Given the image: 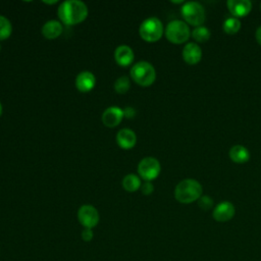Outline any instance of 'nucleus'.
Returning <instances> with one entry per match:
<instances>
[{
  "label": "nucleus",
  "mask_w": 261,
  "mask_h": 261,
  "mask_svg": "<svg viewBox=\"0 0 261 261\" xmlns=\"http://www.w3.org/2000/svg\"><path fill=\"white\" fill-rule=\"evenodd\" d=\"M57 13L61 22L66 25H74L87 18L88 7L83 1L66 0L59 5Z\"/></svg>",
  "instance_id": "nucleus-1"
},
{
  "label": "nucleus",
  "mask_w": 261,
  "mask_h": 261,
  "mask_svg": "<svg viewBox=\"0 0 261 261\" xmlns=\"http://www.w3.org/2000/svg\"><path fill=\"white\" fill-rule=\"evenodd\" d=\"M202 193V185L194 178H185L180 180L174 189L175 199L182 204H190L199 200Z\"/></svg>",
  "instance_id": "nucleus-2"
},
{
  "label": "nucleus",
  "mask_w": 261,
  "mask_h": 261,
  "mask_svg": "<svg viewBox=\"0 0 261 261\" xmlns=\"http://www.w3.org/2000/svg\"><path fill=\"white\" fill-rule=\"evenodd\" d=\"M129 73L133 81L142 87H149L156 80V70L148 61H139L135 63L132 66Z\"/></svg>",
  "instance_id": "nucleus-3"
},
{
  "label": "nucleus",
  "mask_w": 261,
  "mask_h": 261,
  "mask_svg": "<svg viewBox=\"0 0 261 261\" xmlns=\"http://www.w3.org/2000/svg\"><path fill=\"white\" fill-rule=\"evenodd\" d=\"M164 33L166 39L173 44H182L187 42L191 36V31L187 22L179 19L169 21Z\"/></svg>",
  "instance_id": "nucleus-4"
},
{
  "label": "nucleus",
  "mask_w": 261,
  "mask_h": 261,
  "mask_svg": "<svg viewBox=\"0 0 261 261\" xmlns=\"http://www.w3.org/2000/svg\"><path fill=\"white\" fill-rule=\"evenodd\" d=\"M139 34L146 42H157L163 35V24L161 20L155 16L148 17L141 23Z\"/></svg>",
  "instance_id": "nucleus-5"
},
{
  "label": "nucleus",
  "mask_w": 261,
  "mask_h": 261,
  "mask_svg": "<svg viewBox=\"0 0 261 261\" xmlns=\"http://www.w3.org/2000/svg\"><path fill=\"white\" fill-rule=\"evenodd\" d=\"M180 13L186 22L195 27H200L206 18L203 5L196 1L185 2L180 8Z\"/></svg>",
  "instance_id": "nucleus-6"
},
{
  "label": "nucleus",
  "mask_w": 261,
  "mask_h": 261,
  "mask_svg": "<svg viewBox=\"0 0 261 261\" xmlns=\"http://www.w3.org/2000/svg\"><path fill=\"white\" fill-rule=\"evenodd\" d=\"M161 170L159 161L154 157H145L138 164V172L140 177L145 181H151L155 179Z\"/></svg>",
  "instance_id": "nucleus-7"
},
{
  "label": "nucleus",
  "mask_w": 261,
  "mask_h": 261,
  "mask_svg": "<svg viewBox=\"0 0 261 261\" xmlns=\"http://www.w3.org/2000/svg\"><path fill=\"white\" fill-rule=\"evenodd\" d=\"M77 220L84 228H94L100 220L98 210L92 205H83L77 211Z\"/></svg>",
  "instance_id": "nucleus-8"
},
{
  "label": "nucleus",
  "mask_w": 261,
  "mask_h": 261,
  "mask_svg": "<svg viewBox=\"0 0 261 261\" xmlns=\"http://www.w3.org/2000/svg\"><path fill=\"white\" fill-rule=\"evenodd\" d=\"M234 213L236 208L233 204L228 201H223L218 203L214 207L212 211V216L218 222H226L234 216Z\"/></svg>",
  "instance_id": "nucleus-9"
},
{
  "label": "nucleus",
  "mask_w": 261,
  "mask_h": 261,
  "mask_svg": "<svg viewBox=\"0 0 261 261\" xmlns=\"http://www.w3.org/2000/svg\"><path fill=\"white\" fill-rule=\"evenodd\" d=\"M123 117H124L123 109L116 107V106H112V107H108L107 109H105V111L102 114L101 119L105 126L115 127L121 122Z\"/></svg>",
  "instance_id": "nucleus-10"
},
{
  "label": "nucleus",
  "mask_w": 261,
  "mask_h": 261,
  "mask_svg": "<svg viewBox=\"0 0 261 261\" xmlns=\"http://www.w3.org/2000/svg\"><path fill=\"white\" fill-rule=\"evenodd\" d=\"M227 9L233 17H244L252 9V3L249 0H228L226 2Z\"/></svg>",
  "instance_id": "nucleus-11"
},
{
  "label": "nucleus",
  "mask_w": 261,
  "mask_h": 261,
  "mask_svg": "<svg viewBox=\"0 0 261 261\" xmlns=\"http://www.w3.org/2000/svg\"><path fill=\"white\" fill-rule=\"evenodd\" d=\"M96 85V77L93 72L84 70L75 77V88L82 93H88L93 90Z\"/></svg>",
  "instance_id": "nucleus-12"
},
{
  "label": "nucleus",
  "mask_w": 261,
  "mask_h": 261,
  "mask_svg": "<svg viewBox=\"0 0 261 261\" xmlns=\"http://www.w3.org/2000/svg\"><path fill=\"white\" fill-rule=\"evenodd\" d=\"M114 59L118 65L126 67L134 62L135 54L129 46L120 45L114 51Z\"/></svg>",
  "instance_id": "nucleus-13"
},
{
  "label": "nucleus",
  "mask_w": 261,
  "mask_h": 261,
  "mask_svg": "<svg viewBox=\"0 0 261 261\" xmlns=\"http://www.w3.org/2000/svg\"><path fill=\"white\" fill-rule=\"evenodd\" d=\"M117 145L124 150H129L135 147L137 143V136L130 128H122L116 134Z\"/></svg>",
  "instance_id": "nucleus-14"
},
{
  "label": "nucleus",
  "mask_w": 261,
  "mask_h": 261,
  "mask_svg": "<svg viewBox=\"0 0 261 261\" xmlns=\"http://www.w3.org/2000/svg\"><path fill=\"white\" fill-rule=\"evenodd\" d=\"M182 58L188 64H196L202 58V50L200 46L194 42L186 44L182 49Z\"/></svg>",
  "instance_id": "nucleus-15"
},
{
  "label": "nucleus",
  "mask_w": 261,
  "mask_h": 261,
  "mask_svg": "<svg viewBox=\"0 0 261 261\" xmlns=\"http://www.w3.org/2000/svg\"><path fill=\"white\" fill-rule=\"evenodd\" d=\"M62 33V24L60 21L51 19L45 22L42 27V35L48 39V40H53L58 38Z\"/></svg>",
  "instance_id": "nucleus-16"
},
{
  "label": "nucleus",
  "mask_w": 261,
  "mask_h": 261,
  "mask_svg": "<svg viewBox=\"0 0 261 261\" xmlns=\"http://www.w3.org/2000/svg\"><path fill=\"white\" fill-rule=\"evenodd\" d=\"M229 158L239 164L246 163L250 159V152L249 150L243 145H233L228 151Z\"/></svg>",
  "instance_id": "nucleus-17"
},
{
  "label": "nucleus",
  "mask_w": 261,
  "mask_h": 261,
  "mask_svg": "<svg viewBox=\"0 0 261 261\" xmlns=\"http://www.w3.org/2000/svg\"><path fill=\"white\" fill-rule=\"evenodd\" d=\"M141 186H142L141 178L134 173L126 174L122 179V187L127 192H130V193L136 192L139 189H141Z\"/></svg>",
  "instance_id": "nucleus-18"
},
{
  "label": "nucleus",
  "mask_w": 261,
  "mask_h": 261,
  "mask_svg": "<svg viewBox=\"0 0 261 261\" xmlns=\"http://www.w3.org/2000/svg\"><path fill=\"white\" fill-rule=\"evenodd\" d=\"M223 31L228 35L237 34L241 29V21L237 17H228L223 21Z\"/></svg>",
  "instance_id": "nucleus-19"
},
{
  "label": "nucleus",
  "mask_w": 261,
  "mask_h": 261,
  "mask_svg": "<svg viewBox=\"0 0 261 261\" xmlns=\"http://www.w3.org/2000/svg\"><path fill=\"white\" fill-rule=\"evenodd\" d=\"M193 39L196 41V42H199V43H204V42H207L211 36L210 34V31L206 28V27H203V25H200V27H196L192 33H191Z\"/></svg>",
  "instance_id": "nucleus-20"
},
{
  "label": "nucleus",
  "mask_w": 261,
  "mask_h": 261,
  "mask_svg": "<svg viewBox=\"0 0 261 261\" xmlns=\"http://www.w3.org/2000/svg\"><path fill=\"white\" fill-rule=\"evenodd\" d=\"M11 33H12V25L10 20L4 15H0V41L8 39Z\"/></svg>",
  "instance_id": "nucleus-21"
},
{
  "label": "nucleus",
  "mask_w": 261,
  "mask_h": 261,
  "mask_svg": "<svg viewBox=\"0 0 261 261\" xmlns=\"http://www.w3.org/2000/svg\"><path fill=\"white\" fill-rule=\"evenodd\" d=\"M130 88V81L127 76H119L114 83V90L118 94H125Z\"/></svg>",
  "instance_id": "nucleus-22"
},
{
  "label": "nucleus",
  "mask_w": 261,
  "mask_h": 261,
  "mask_svg": "<svg viewBox=\"0 0 261 261\" xmlns=\"http://www.w3.org/2000/svg\"><path fill=\"white\" fill-rule=\"evenodd\" d=\"M198 205L203 210H209L213 206V200L207 195H202L198 200Z\"/></svg>",
  "instance_id": "nucleus-23"
},
{
  "label": "nucleus",
  "mask_w": 261,
  "mask_h": 261,
  "mask_svg": "<svg viewBox=\"0 0 261 261\" xmlns=\"http://www.w3.org/2000/svg\"><path fill=\"white\" fill-rule=\"evenodd\" d=\"M153 191H154V186H153V184H152L151 181H145V182L141 186V192H142L144 195H146V196L152 194Z\"/></svg>",
  "instance_id": "nucleus-24"
},
{
  "label": "nucleus",
  "mask_w": 261,
  "mask_h": 261,
  "mask_svg": "<svg viewBox=\"0 0 261 261\" xmlns=\"http://www.w3.org/2000/svg\"><path fill=\"white\" fill-rule=\"evenodd\" d=\"M94 238V232L92 228H84L82 231V239L84 242H90Z\"/></svg>",
  "instance_id": "nucleus-25"
},
{
  "label": "nucleus",
  "mask_w": 261,
  "mask_h": 261,
  "mask_svg": "<svg viewBox=\"0 0 261 261\" xmlns=\"http://www.w3.org/2000/svg\"><path fill=\"white\" fill-rule=\"evenodd\" d=\"M123 114H124V117L130 119V118L135 117V115H136V110H135L134 107L127 106L126 108L123 109Z\"/></svg>",
  "instance_id": "nucleus-26"
},
{
  "label": "nucleus",
  "mask_w": 261,
  "mask_h": 261,
  "mask_svg": "<svg viewBox=\"0 0 261 261\" xmlns=\"http://www.w3.org/2000/svg\"><path fill=\"white\" fill-rule=\"evenodd\" d=\"M255 38H256V41L258 42V44L261 45V25L258 27L255 32Z\"/></svg>",
  "instance_id": "nucleus-27"
},
{
  "label": "nucleus",
  "mask_w": 261,
  "mask_h": 261,
  "mask_svg": "<svg viewBox=\"0 0 261 261\" xmlns=\"http://www.w3.org/2000/svg\"><path fill=\"white\" fill-rule=\"evenodd\" d=\"M45 4H55V3H57V1L55 0V1H43Z\"/></svg>",
  "instance_id": "nucleus-28"
},
{
  "label": "nucleus",
  "mask_w": 261,
  "mask_h": 261,
  "mask_svg": "<svg viewBox=\"0 0 261 261\" xmlns=\"http://www.w3.org/2000/svg\"><path fill=\"white\" fill-rule=\"evenodd\" d=\"M2 111H3V108H2V104H1V102H0V116H1V114H2Z\"/></svg>",
  "instance_id": "nucleus-29"
},
{
  "label": "nucleus",
  "mask_w": 261,
  "mask_h": 261,
  "mask_svg": "<svg viewBox=\"0 0 261 261\" xmlns=\"http://www.w3.org/2000/svg\"><path fill=\"white\" fill-rule=\"evenodd\" d=\"M260 10H261V3H260Z\"/></svg>",
  "instance_id": "nucleus-30"
},
{
  "label": "nucleus",
  "mask_w": 261,
  "mask_h": 261,
  "mask_svg": "<svg viewBox=\"0 0 261 261\" xmlns=\"http://www.w3.org/2000/svg\"><path fill=\"white\" fill-rule=\"evenodd\" d=\"M0 50H1V45H0Z\"/></svg>",
  "instance_id": "nucleus-31"
}]
</instances>
